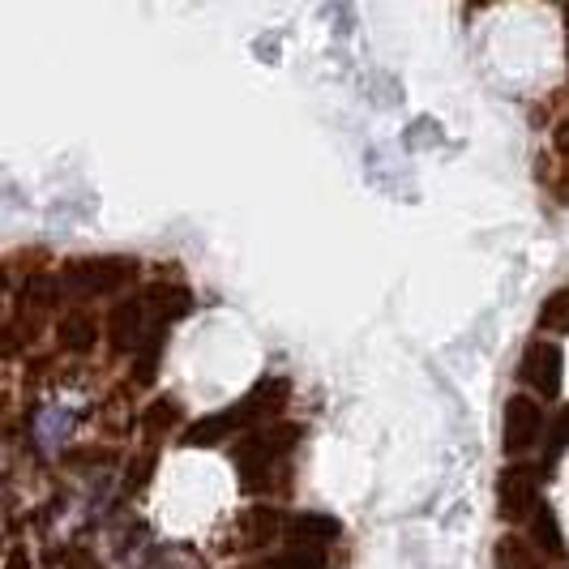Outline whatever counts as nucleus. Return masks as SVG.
<instances>
[{
    "mask_svg": "<svg viewBox=\"0 0 569 569\" xmlns=\"http://www.w3.org/2000/svg\"><path fill=\"white\" fill-rule=\"evenodd\" d=\"M540 326H543V330H552V335H569V287L552 291V296L543 300Z\"/></svg>",
    "mask_w": 569,
    "mask_h": 569,
    "instance_id": "obj_16",
    "label": "nucleus"
},
{
    "mask_svg": "<svg viewBox=\"0 0 569 569\" xmlns=\"http://www.w3.org/2000/svg\"><path fill=\"white\" fill-rule=\"evenodd\" d=\"M518 377L527 386L531 399H557L561 395V377H566V351L561 342L531 339L522 347V360H518Z\"/></svg>",
    "mask_w": 569,
    "mask_h": 569,
    "instance_id": "obj_6",
    "label": "nucleus"
},
{
    "mask_svg": "<svg viewBox=\"0 0 569 569\" xmlns=\"http://www.w3.org/2000/svg\"><path fill=\"white\" fill-rule=\"evenodd\" d=\"M39 317H30V313H13L4 326H0V356L4 360H13V356H22L30 342L39 339Z\"/></svg>",
    "mask_w": 569,
    "mask_h": 569,
    "instance_id": "obj_14",
    "label": "nucleus"
},
{
    "mask_svg": "<svg viewBox=\"0 0 569 569\" xmlns=\"http://www.w3.org/2000/svg\"><path fill=\"white\" fill-rule=\"evenodd\" d=\"M492 569H543V561L531 543L510 531L492 543Z\"/></svg>",
    "mask_w": 569,
    "mask_h": 569,
    "instance_id": "obj_13",
    "label": "nucleus"
},
{
    "mask_svg": "<svg viewBox=\"0 0 569 569\" xmlns=\"http://www.w3.org/2000/svg\"><path fill=\"white\" fill-rule=\"evenodd\" d=\"M279 531H283V518H279V510H270V506L240 513V543L244 548H266Z\"/></svg>",
    "mask_w": 569,
    "mask_h": 569,
    "instance_id": "obj_12",
    "label": "nucleus"
},
{
    "mask_svg": "<svg viewBox=\"0 0 569 569\" xmlns=\"http://www.w3.org/2000/svg\"><path fill=\"white\" fill-rule=\"evenodd\" d=\"M4 287H9V274H4V266H0V291H4Z\"/></svg>",
    "mask_w": 569,
    "mask_h": 569,
    "instance_id": "obj_18",
    "label": "nucleus"
},
{
    "mask_svg": "<svg viewBox=\"0 0 569 569\" xmlns=\"http://www.w3.org/2000/svg\"><path fill=\"white\" fill-rule=\"evenodd\" d=\"M146 313H150V326H159V330H171L180 317L193 313V291L184 283H154L150 291L142 296Z\"/></svg>",
    "mask_w": 569,
    "mask_h": 569,
    "instance_id": "obj_8",
    "label": "nucleus"
},
{
    "mask_svg": "<svg viewBox=\"0 0 569 569\" xmlns=\"http://www.w3.org/2000/svg\"><path fill=\"white\" fill-rule=\"evenodd\" d=\"M543 476H548V467H540V462L501 467V476H497V513L506 522H527V513L543 501Z\"/></svg>",
    "mask_w": 569,
    "mask_h": 569,
    "instance_id": "obj_5",
    "label": "nucleus"
},
{
    "mask_svg": "<svg viewBox=\"0 0 569 569\" xmlns=\"http://www.w3.org/2000/svg\"><path fill=\"white\" fill-rule=\"evenodd\" d=\"M287 402H291V381L279 377V372H274V377H261L244 399H236L231 407L214 411V416L193 420V425L180 432V441H184L189 450L223 446L236 432H253V428H261V425H274L279 411H287Z\"/></svg>",
    "mask_w": 569,
    "mask_h": 569,
    "instance_id": "obj_1",
    "label": "nucleus"
},
{
    "mask_svg": "<svg viewBox=\"0 0 569 569\" xmlns=\"http://www.w3.org/2000/svg\"><path fill=\"white\" fill-rule=\"evenodd\" d=\"M57 342L69 356H86V351H94V342H99V321L86 313V309H69V313L57 321Z\"/></svg>",
    "mask_w": 569,
    "mask_h": 569,
    "instance_id": "obj_11",
    "label": "nucleus"
},
{
    "mask_svg": "<svg viewBox=\"0 0 569 569\" xmlns=\"http://www.w3.org/2000/svg\"><path fill=\"white\" fill-rule=\"evenodd\" d=\"M543 432H548V411L540 407V399L510 395L501 411V450L510 455V462H522L536 446H543Z\"/></svg>",
    "mask_w": 569,
    "mask_h": 569,
    "instance_id": "obj_4",
    "label": "nucleus"
},
{
    "mask_svg": "<svg viewBox=\"0 0 569 569\" xmlns=\"http://www.w3.org/2000/svg\"><path fill=\"white\" fill-rule=\"evenodd\" d=\"M300 441V425H261L253 432H244L231 450V462H236V476H240V488L244 492H270L287 480V458Z\"/></svg>",
    "mask_w": 569,
    "mask_h": 569,
    "instance_id": "obj_2",
    "label": "nucleus"
},
{
    "mask_svg": "<svg viewBox=\"0 0 569 569\" xmlns=\"http://www.w3.org/2000/svg\"><path fill=\"white\" fill-rule=\"evenodd\" d=\"M150 330H154V326H150V313H146L142 296L116 305L112 313H108V342H112V351H120V356H138L142 342L150 339Z\"/></svg>",
    "mask_w": 569,
    "mask_h": 569,
    "instance_id": "obj_7",
    "label": "nucleus"
},
{
    "mask_svg": "<svg viewBox=\"0 0 569 569\" xmlns=\"http://www.w3.org/2000/svg\"><path fill=\"white\" fill-rule=\"evenodd\" d=\"M138 261L133 257H82L69 261L57 274L60 300H94V296H116L120 287L133 283Z\"/></svg>",
    "mask_w": 569,
    "mask_h": 569,
    "instance_id": "obj_3",
    "label": "nucleus"
},
{
    "mask_svg": "<svg viewBox=\"0 0 569 569\" xmlns=\"http://www.w3.org/2000/svg\"><path fill=\"white\" fill-rule=\"evenodd\" d=\"M4 569H30V552H27V548H9V561H4Z\"/></svg>",
    "mask_w": 569,
    "mask_h": 569,
    "instance_id": "obj_17",
    "label": "nucleus"
},
{
    "mask_svg": "<svg viewBox=\"0 0 569 569\" xmlns=\"http://www.w3.org/2000/svg\"><path fill=\"white\" fill-rule=\"evenodd\" d=\"M283 536L291 540V548H317V552H321V543H330L342 536V522L335 518V513L305 510V513H291V518H287Z\"/></svg>",
    "mask_w": 569,
    "mask_h": 569,
    "instance_id": "obj_9",
    "label": "nucleus"
},
{
    "mask_svg": "<svg viewBox=\"0 0 569 569\" xmlns=\"http://www.w3.org/2000/svg\"><path fill=\"white\" fill-rule=\"evenodd\" d=\"M566 450H569V407H561L548 420V432H543V467H552Z\"/></svg>",
    "mask_w": 569,
    "mask_h": 569,
    "instance_id": "obj_15",
    "label": "nucleus"
},
{
    "mask_svg": "<svg viewBox=\"0 0 569 569\" xmlns=\"http://www.w3.org/2000/svg\"><path fill=\"white\" fill-rule=\"evenodd\" d=\"M522 540L531 543L540 557H561L566 552V536H561V522H557V513L548 501H540L536 510L527 513V536Z\"/></svg>",
    "mask_w": 569,
    "mask_h": 569,
    "instance_id": "obj_10",
    "label": "nucleus"
},
{
    "mask_svg": "<svg viewBox=\"0 0 569 569\" xmlns=\"http://www.w3.org/2000/svg\"><path fill=\"white\" fill-rule=\"evenodd\" d=\"M0 548H4V543H0Z\"/></svg>",
    "mask_w": 569,
    "mask_h": 569,
    "instance_id": "obj_19",
    "label": "nucleus"
}]
</instances>
